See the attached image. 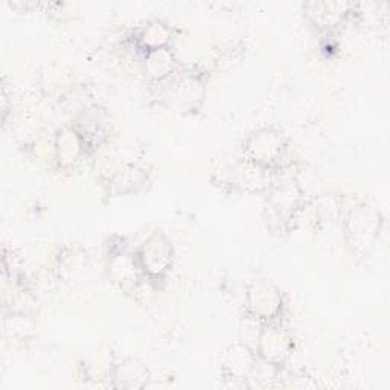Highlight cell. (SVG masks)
Returning <instances> with one entry per match:
<instances>
[{
  "label": "cell",
  "mask_w": 390,
  "mask_h": 390,
  "mask_svg": "<svg viewBox=\"0 0 390 390\" xmlns=\"http://www.w3.org/2000/svg\"><path fill=\"white\" fill-rule=\"evenodd\" d=\"M171 250L170 245L163 243L161 238L154 236L151 238L148 244H145L142 252L143 267L151 275H162L166 267L170 264Z\"/></svg>",
  "instance_id": "cell-1"
},
{
  "label": "cell",
  "mask_w": 390,
  "mask_h": 390,
  "mask_svg": "<svg viewBox=\"0 0 390 390\" xmlns=\"http://www.w3.org/2000/svg\"><path fill=\"white\" fill-rule=\"evenodd\" d=\"M250 149L253 151V156L257 157V162H272L281 154L282 142L277 134L273 133H259L258 138H254Z\"/></svg>",
  "instance_id": "cell-2"
},
{
  "label": "cell",
  "mask_w": 390,
  "mask_h": 390,
  "mask_svg": "<svg viewBox=\"0 0 390 390\" xmlns=\"http://www.w3.org/2000/svg\"><path fill=\"white\" fill-rule=\"evenodd\" d=\"M166 38H168V29H166L162 23H159V22L145 28V31H143V34H142L143 43L148 44L149 47H153V49H159V46H161Z\"/></svg>",
  "instance_id": "cell-3"
},
{
  "label": "cell",
  "mask_w": 390,
  "mask_h": 390,
  "mask_svg": "<svg viewBox=\"0 0 390 390\" xmlns=\"http://www.w3.org/2000/svg\"><path fill=\"white\" fill-rule=\"evenodd\" d=\"M75 133H65V136H63V139H61V143L63 145H66V147H76V145H79V142H78V139H76V136H74ZM78 151H79V148H61L60 149V154L63 156V162L66 161H72V159H74L75 161V157H76V154H78Z\"/></svg>",
  "instance_id": "cell-4"
}]
</instances>
